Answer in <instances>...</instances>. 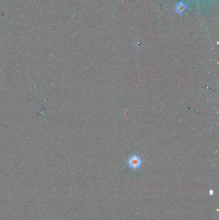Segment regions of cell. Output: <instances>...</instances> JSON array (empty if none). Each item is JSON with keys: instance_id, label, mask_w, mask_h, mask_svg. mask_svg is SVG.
Instances as JSON below:
<instances>
[{"instance_id": "cell-1", "label": "cell", "mask_w": 219, "mask_h": 220, "mask_svg": "<svg viewBox=\"0 0 219 220\" xmlns=\"http://www.w3.org/2000/svg\"><path fill=\"white\" fill-rule=\"evenodd\" d=\"M141 158L137 155H132L128 160V164L132 169H136L141 166Z\"/></svg>"}, {"instance_id": "cell-2", "label": "cell", "mask_w": 219, "mask_h": 220, "mask_svg": "<svg viewBox=\"0 0 219 220\" xmlns=\"http://www.w3.org/2000/svg\"><path fill=\"white\" fill-rule=\"evenodd\" d=\"M210 194H211V195H212V194H213V191H212V190H211V191H210Z\"/></svg>"}]
</instances>
